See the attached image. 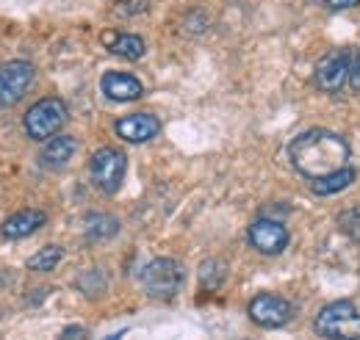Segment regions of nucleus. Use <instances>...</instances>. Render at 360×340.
I'll use <instances>...</instances> for the list:
<instances>
[{
  "mask_svg": "<svg viewBox=\"0 0 360 340\" xmlns=\"http://www.w3.org/2000/svg\"><path fill=\"white\" fill-rule=\"evenodd\" d=\"M347 161H349V147L333 130H308L291 144V164L308 180H319V177L344 169Z\"/></svg>",
  "mask_w": 360,
  "mask_h": 340,
  "instance_id": "f257e3e1",
  "label": "nucleus"
},
{
  "mask_svg": "<svg viewBox=\"0 0 360 340\" xmlns=\"http://www.w3.org/2000/svg\"><path fill=\"white\" fill-rule=\"evenodd\" d=\"M183 282H186V268L175 257H155L141 268V288L153 299L167 301L178 296Z\"/></svg>",
  "mask_w": 360,
  "mask_h": 340,
  "instance_id": "f03ea898",
  "label": "nucleus"
},
{
  "mask_svg": "<svg viewBox=\"0 0 360 340\" xmlns=\"http://www.w3.org/2000/svg\"><path fill=\"white\" fill-rule=\"evenodd\" d=\"M314 327L327 340H360V313L352 301H333L316 315Z\"/></svg>",
  "mask_w": 360,
  "mask_h": 340,
  "instance_id": "7ed1b4c3",
  "label": "nucleus"
},
{
  "mask_svg": "<svg viewBox=\"0 0 360 340\" xmlns=\"http://www.w3.org/2000/svg\"><path fill=\"white\" fill-rule=\"evenodd\" d=\"M67 117L70 114H67L64 100H58V97H42L22 117V125H25V133L34 141H45V138H53L58 130L67 125Z\"/></svg>",
  "mask_w": 360,
  "mask_h": 340,
  "instance_id": "20e7f679",
  "label": "nucleus"
},
{
  "mask_svg": "<svg viewBox=\"0 0 360 340\" xmlns=\"http://www.w3.org/2000/svg\"><path fill=\"white\" fill-rule=\"evenodd\" d=\"M125 169H128V158L114 147H100L91 155V183L103 194H117L120 191V185L125 180Z\"/></svg>",
  "mask_w": 360,
  "mask_h": 340,
  "instance_id": "39448f33",
  "label": "nucleus"
},
{
  "mask_svg": "<svg viewBox=\"0 0 360 340\" xmlns=\"http://www.w3.org/2000/svg\"><path fill=\"white\" fill-rule=\"evenodd\" d=\"M37 81L31 61H6L0 64V108L17 105Z\"/></svg>",
  "mask_w": 360,
  "mask_h": 340,
  "instance_id": "423d86ee",
  "label": "nucleus"
},
{
  "mask_svg": "<svg viewBox=\"0 0 360 340\" xmlns=\"http://www.w3.org/2000/svg\"><path fill=\"white\" fill-rule=\"evenodd\" d=\"M352 50H333L316 64V86L324 91H344L349 86Z\"/></svg>",
  "mask_w": 360,
  "mask_h": 340,
  "instance_id": "0eeeda50",
  "label": "nucleus"
},
{
  "mask_svg": "<svg viewBox=\"0 0 360 340\" xmlns=\"http://www.w3.org/2000/svg\"><path fill=\"white\" fill-rule=\"evenodd\" d=\"M291 315H294V307H291V301H285L283 296L258 294V296L250 301V318L258 327H266V329L285 327L291 321Z\"/></svg>",
  "mask_w": 360,
  "mask_h": 340,
  "instance_id": "6e6552de",
  "label": "nucleus"
},
{
  "mask_svg": "<svg viewBox=\"0 0 360 340\" xmlns=\"http://www.w3.org/2000/svg\"><path fill=\"white\" fill-rule=\"evenodd\" d=\"M247 238H250L252 249H258L261 255H280L288 247V230L280 221H274V218L252 221Z\"/></svg>",
  "mask_w": 360,
  "mask_h": 340,
  "instance_id": "1a4fd4ad",
  "label": "nucleus"
},
{
  "mask_svg": "<svg viewBox=\"0 0 360 340\" xmlns=\"http://www.w3.org/2000/svg\"><path fill=\"white\" fill-rule=\"evenodd\" d=\"M114 130L128 144H144V141H150L161 133V119L153 117V114H131V117L120 119L114 125Z\"/></svg>",
  "mask_w": 360,
  "mask_h": 340,
  "instance_id": "9d476101",
  "label": "nucleus"
},
{
  "mask_svg": "<svg viewBox=\"0 0 360 340\" xmlns=\"http://www.w3.org/2000/svg\"><path fill=\"white\" fill-rule=\"evenodd\" d=\"M100 89L114 103H134L144 94L141 81L136 75H128V72H105L100 81Z\"/></svg>",
  "mask_w": 360,
  "mask_h": 340,
  "instance_id": "9b49d317",
  "label": "nucleus"
},
{
  "mask_svg": "<svg viewBox=\"0 0 360 340\" xmlns=\"http://www.w3.org/2000/svg\"><path fill=\"white\" fill-rule=\"evenodd\" d=\"M45 221H47L45 211L28 208V211H20V213H14V216H8V218L3 221V227H0V233H3V238H8V241H20V238L34 235Z\"/></svg>",
  "mask_w": 360,
  "mask_h": 340,
  "instance_id": "f8f14e48",
  "label": "nucleus"
},
{
  "mask_svg": "<svg viewBox=\"0 0 360 340\" xmlns=\"http://www.w3.org/2000/svg\"><path fill=\"white\" fill-rule=\"evenodd\" d=\"M78 152V141L72 136H53L39 152V166L42 169H61L72 161Z\"/></svg>",
  "mask_w": 360,
  "mask_h": 340,
  "instance_id": "ddd939ff",
  "label": "nucleus"
},
{
  "mask_svg": "<svg viewBox=\"0 0 360 340\" xmlns=\"http://www.w3.org/2000/svg\"><path fill=\"white\" fill-rule=\"evenodd\" d=\"M105 47L114 55L125 58V61H139L144 55V50H147L144 39L136 37V34H105Z\"/></svg>",
  "mask_w": 360,
  "mask_h": 340,
  "instance_id": "4468645a",
  "label": "nucleus"
},
{
  "mask_svg": "<svg viewBox=\"0 0 360 340\" xmlns=\"http://www.w3.org/2000/svg\"><path fill=\"white\" fill-rule=\"evenodd\" d=\"M120 233V221L108 213H89L84 221V235L86 241H108Z\"/></svg>",
  "mask_w": 360,
  "mask_h": 340,
  "instance_id": "2eb2a0df",
  "label": "nucleus"
},
{
  "mask_svg": "<svg viewBox=\"0 0 360 340\" xmlns=\"http://www.w3.org/2000/svg\"><path fill=\"white\" fill-rule=\"evenodd\" d=\"M352 180H355V169L344 166V169L333 171V174H327V177L311 180V183H314L311 188H314L316 197H330V194H338V191H344L347 185H352Z\"/></svg>",
  "mask_w": 360,
  "mask_h": 340,
  "instance_id": "dca6fc26",
  "label": "nucleus"
},
{
  "mask_svg": "<svg viewBox=\"0 0 360 340\" xmlns=\"http://www.w3.org/2000/svg\"><path fill=\"white\" fill-rule=\"evenodd\" d=\"M61 257H64L61 247H45V249H39L37 255L28 260V268L31 271H53L61 263Z\"/></svg>",
  "mask_w": 360,
  "mask_h": 340,
  "instance_id": "f3484780",
  "label": "nucleus"
},
{
  "mask_svg": "<svg viewBox=\"0 0 360 340\" xmlns=\"http://www.w3.org/2000/svg\"><path fill=\"white\" fill-rule=\"evenodd\" d=\"M225 280V268H222V263H217V260H205L202 266H200V282L205 285V288H219V282Z\"/></svg>",
  "mask_w": 360,
  "mask_h": 340,
  "instance_id": "a211bd4d",
  "label": "nucleus"
},
{
  "mask_svg": "<svg viewBox=\"0 0 360 340\" xmlns=\"http://www.w3.org/2000/svg\"><path fill=\"white\" fill-rule=\"evenodd\" d=\"M341 227H344V233L360 244V208H352V211H347L341 216Z\"/></svg>",
  "mask_w": 360,
  "mask_h": 340,
  "instance_id": "6ab92c4d",
  "label": "nucleus"
},
{
  "mask_svg": "<svg viewBox=\"0 0 360 340\" xmlns=\"http://www.w3.org/2000/svg\"><path fill=\"white\" fill-rule=\"evenodd\" d=\"M349 86L360 91V50H352V61H349Z\"/></svg>",
  "mask_w": 360,
  "mask_h": 340,
  "instance_id": "aec40b11",
  "label": "nucleus"
},
{
  "mask_svg": "<svg viewBox=\"0 0 360 340\" xmlns=\"http://www.w3.org/2000/svg\"><path fill=\"white\" fill-rule=\"evenodd\" d=\"M58 340H89V335H86L84 327H67V329L58 335Z\"/></svg>",
  "mask_w": 360,
  "mask_h": 340,
  "instance_id": "412c9836",
  "label": "nucleus"
},
{
  "mask_svg": "<svg viewBox=\"0 0 360 340\" xmlns=\"http://www.w3.org/2000/svg\"><path fill=\"white\" fill-rule=\"evenodd\" d=\"M324 3H327L330 8H338V11H341V8H349V6H358L360 0H324Z\"/></svg>",
  "mask_w": 360,
  "mask_h": 340,
  "instance_id": "4be33fe9",
  "label": "nucleus"
},
{
  "mask_svg": "<svg viewBox=\"0 0 360 340\" xmlns=\"http://www.w3.org/2000/svg\"><path fill=\"white\" fill-rule=\"evenodd\" d=\"M125 332H128V329H120V332H114V335H108V338H105V340H122V338H125Z\"/></svg>",
  "mask_w": 360,
  "mask_h": 340,
  "instance_id": "5701e85b",
  "label": "nucleus"
}]
</instances>
